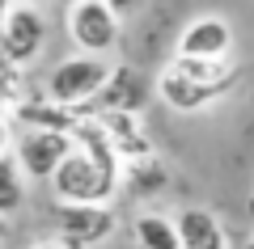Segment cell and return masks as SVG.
Returning a JSON list of instances; mask_svg holds the SVG:
<instances>
[{"label": "cell", "mask_w": 254, "mask_h": 249, "mask_svg": "<svg viewBox=\"0 0 254 249\" xmlns=\"http://www.w3.org/2000/svg\"><path fill=\"white\" fill-rule=\"evenodd\" d=\"M9 9H13V0H0V21L9 17Z\"/></svg>", "instance_id": "17"}, {"label": "cell", "mask_w": 254, "mask_h": 249, "mask_svg": "<svg viewBox=\"0 0 254 249\" xmlns=\"http://www.w3.org/2000/svg\"><path fill=\"white\" fill-rule=\"evenodd\" d=\"M250 220H254V199H250Z\"/></svg>", "instance_id": "20"}, {"label": "cell", "mask_w": 254, "mask_h": 249, "mask_svg": "<svg viewBox=\"0 0 254 249\" xmlns=\"http://www.w3.org/2000/svg\"><path fill=\"white\" fill-rule=\"evenodd\" d=\"M136 241H140L144 249H178L174 220H170V215H157V211L140 215V220H136Z\"/></svg>", "instance_id": "14"}, {"label": "cell", "mask_w": 254, "mask_h": 249, "mask_svg": "<svg viewBox=\"0 0 254 249\" xmlns=\"http://www.w3.org/2000/svg\"><path fill=\"white\" fill-rule=\"evenodd\" d=\"M72 152V140L60 131H26L17 140V152H13V160H17L21 178H34V182H47L55 173V165H60L64 156Z\"/></svg>", "instance_id": "6"}, {"label": "cell", "mask_w": 254, "mask_h": 249, "mask_svg": "<svg viewBox=\"0 0 254 249\" xmlns=\"http://www.w3.org/2000/svg\"><path fill=\"white\" fill-rule=\"evenodd\" d=\"M157 93L165 98V106L182 110V114H195V110H203V106H212V101H220L229 89H225V85H199V80H187V76H178V72L165 68L161 80H157Z\"/></svg>", "instance_id": "9"}, {"label": "cell", "mask_w": 254, "mask_h": 249, "mask_svg": "<svg viewBox=\"0 0 254 249\" xmlns=\"http://www.w3.org/2000/svg\"><path fill=\"white\" fill-rule=\"evenodd\" d=\"M153 98V85L144 80V72L127 68V63H115L102 80L98 98H93V114L98 110H119V114H140Z\"/></svg>", "instance_id": "5"}, {"label": "cell", "mask_w": 254, "mask_h": 249, "mask_svg": "<svg viewBox=\"0 0 254 249\" xmlns=\"http://www.w3.org/2000/svg\"><path fill=\"white\" fill-rule=\"evenodd\" d=\"M170 72H178V76H187V80H199V85H225V89L237 85V68L229 59H190V55H174Z\"/></svg>", "instance_id": "12"}, {"label": "cell", "mask_w": 254, "mask_h": 249, "mask_svg": "<svg viewBox=\"0 0 254 249\" xmlns=\"http://www.w3.org/2000/svg\"><path fill=\"white\" fill-rule=\"evenodd\" d=\"M17 123H26V131H60L68 135L76 127V110L72 106H55V101H17Z\"/></svg>", "instance_id": "11"}, {"label": "cell", "mask_w": 254, "mask_h": 249, "mask_svg": "<svg viewBox=\"0 0 254 249\" xmlns=\"http://www.w3.org/2000/svg\"><path fill=\"white\" fill-rule=\"evenodd\" d=\"M47 182H51V190H55L60 203H76V207H106L110 199H115V190H119V178L102 173L81 148L68 152Z\"/></svg>", "instance_id": "1"}, {"label": "cell", "mask_w": 254, "mask_h": 249, "mask_svg": "<svg viewBox=\"0 0 254 249\" xmlns=\"http://www.w3.org/2000/svg\"><path fill=\"white\" fill-rule=\"evenodd\" d=\"M13 4H38V0H13Z\"/></svg>", "instance_id": "19"}, {"label": "cell", "mask_w": 254, "mask_h": 249, "mask_svg": "<svg viewBox=\"0 0 254 249\" xmlns=\"http://www.w3.org/2000/svg\"><path fill=\"white\" fill-rule=\"evenodd\" d=\"M174 232H178V249H225V228L212 211L203 207H187L174 220Z\"/></svg>", "instance_id": "10"}, {"label": "cell", "mask_w": 254, "mask_h": 249, "mask_svg": "<svg viewBox=\"0 0 254 249\" xmlns=\"http://www.w3.org/2000/svg\"><path fill=\"white\" fill-rule=\"evenodd\" d=\"M106 63L102 55H72V59L55 63V72L47 76V101L55 106H81V101H93L106 80Z\"/></svg>", "instance_id": "2"}, {"label": "cell", "mask_w": 254, "mask_h": 249, "mask_svg": "<svg viewBox=\"0 0 254 249\" xmlns=\"http://www.w3.org/2000/svg\"><path fill=\"white\" fill-rule=\"evenodd\" d=\"M60 4H64V9H72V4H81V0H60Z\"/></svg>", "instance_id": "18"}, {"label": "cell", "mask_w": 254, "mask_h": 249, "mask_svg": "<svg viewBox=\"0 0 254 249\" xmlns=\"http://www.w3.org/2000/svg\"><path fill=\"white\" fill-rule=\"evenodd\" d=\"M26 199V178H21L13 152H0V215H17Z\"/></svg>", "instance_id": "13"}, {"label": "cell", "mask_w": 254, "mask_h": 249, "mask_svg": "<svg viewBox=\"0 0 254 249\" xmlns=\"http://www.w3.org/2000/svg\"><path fill=\"white\" fill-rule=\"evenodd\" d=\"M43 38H47V17L34 4H13L9 17L0 21V51L9 63H30L43 51Z\"/></svg>", "instance_id": "4"}, {"label": "cell", "mask_w": 254, "mask_h": 249, "mask_svg": "<svg viewBox=\"0 0 254 249\" xmlns=\"http://www.w3.org/2000/svg\"><path fill=\"white\" fill-rule=\"evenodd\" d=\"M0 152H9V127L0 123Z\"/></svg>", "instance_id": "16"}, {"label": "cell", "mask_w": 254, "mask_h": 249, "mask_svg": "<svg viewBox=\"0 0 254 249\" xmlns=\"http://www.w3.org/2000/svg\"><path fill=\"white\" fill-rule=\"evenodd\" d=\"M68 34L81 47V55H106L119 43V17L102 0H81L68 9Z\"/></svg>", "instance_id": "3"}, {"label": "cell", "mask_w": 254, "mask_h": 249, "mask_svg": "<svg viewBox=\"0 0 254 249\" xmlns=\"http://www.w3.org/2000/svg\"><path fill=\"white\" fill-rule=\"evenodd\" d=\"M102 4H106V9L115 13V17H123V13H131V9H136L140 0H102Z\"/></svg>", "instance_id": "15"}, {"label": "cell", "mask_w": 254, "mask_h": 249, "mask_svg": "<svg viewBox=\"0 0 254 249\" xmlns=\"http://www.w3.org/2000/svg\"><path fill=\"white\" fill-rule=\"evenodd\" d=\"M246 249H254V241H250V245H246Z\"/></svg>", "instance_id": "21"}, {"label": "cell", "mask_w": 254, "mask_h": 249, "mask_svg": "<svg viewBox=\"0 0 254 249\" xmlns=\"http://www.w3.org/2000/svg\"><path fill=\"white\" fill-rule=\"evenodd\" d=\"M229 47H233V30L220 17L190 21L178 38V55H190V59H229Z\"/></svg>", "instance_id": "8"}, {"label": "cell", "mask_w": 254, "mask_h": 249, "mask_svg": "<svg viewBox=\"0 0 254 249\" xmlns=\"http://www.w3.org/2000/svg\"><path fill=\"white\" fill-rule=\"evenodd\" d=\"M55 228H60L64 241H72L81 249H93L98 241H106L115 232V215L110 207H76V203H64L55 207Z\"/></svg>", "instance_id": "7"}]
</instances>
